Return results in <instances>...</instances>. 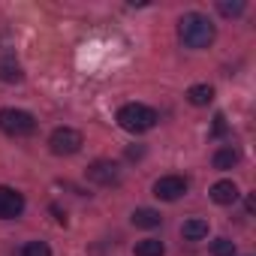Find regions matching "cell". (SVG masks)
Here are the masks:
<instances>
[{
	"mask_svg": "<svg viewBox=\"0 0 256 256\" xmlns=\"http://www.w3.org/2000/svg\"><path fill=\"white\" fill-rule=\"evenodd\" d=\"M118 124L126 133H148L157 124V112L151 106H142V102H126L118 112Z\"/></svg>",
	"mask_w": 256,
	"mask_h": 256,
	"instance_id": "obj_2",
	"label": "cell"
},
{
	"mask_svg": "<svg viewBox=\"0 0 256 256\" xmlns=\"http://www.w3.org/2000/svg\"><path fill=\"white\" fill-rule=\"evenodd\" d=\"M24 78V72H22V66H18V60H16V54L12 52H0V82H6V84H16V82H22Z\"/></svg>",
	"mask_w": 256,
	"mask_h": 256,
	"instance_id": "obj_8",
	"label": "cell"
},
{
	"mask_svg": "<svg viewBox=\"0 0 256 256\" xmlns=\"http://www.w3.org/2000/svg\"><path fill=\"white\" fill-rule=\"evenodd\" d=\"M211 256H235V244L229 238H214L211 241Z\"/></svg>",
	"mask_w": 256,
	"mask_h": 256,
	"instance_id": "obj_15",
	"label": "cell"
},
{
	"mask_svg": "<svg viewBox=\"0 0 256 256\" xmlns=\"http://www.w3.org/2000/svg\"><path fill=\"white\" fill-rule=\"evenodd\" d=\"M166 253V247H163V241H157V238H142V241H136V256H163Z\"/></svg>",
	"mask_w": 256,
	"mask_h": 256,
	"instance_id": "obj_13",
	"label": "cell"
},
{
	"mask_svg": "<svg viewBox=\"0 0 256 256\" xmlns=\"http://www.w3.org/2000/svg\"><path fill=\"white\" fill-rule=\"evenodd\" d=\"M22 256H52V247L46 241H28L22 247Z\"/></svg>",
	"mask_w": 256,
	"mask_h": 256,
	"instance_id": "obj_16",
	"label": "cell"
},
{
	"mask_svg": "<svg viewBox=\"0 0 256 256\" xmlns=\"http://www.w3.org/2000/svg\"><path fill=\"white\" fill-rule=\"evenodd\" d=\"M178 36L187 48H208L217 36L214 30V22L202 12H187L181 22H178Z\"/></svg>",
	"mask_w": 256,
	"mask_h": 256,
	"instance_id": "obj_1",
	"label": "cell"
},
{
	"mask_svg": "<svg viewBox=\"0 0 256 256\" xmlns=\"http://www.w3.org/2000/svg\"><path fill=\"white\" fill-rule=\"evenodd\" d=\"M214 133H217V136H220V133H226V118H223V114H217V118H214Z\"/></svg>",
	"mask_w": 256,
	"mask_h": 256,
	"instance_id": "obj_18",
	"label": "cell"
},
{
	"mask_svg": "<svg viewBox=\"0 0 256 256\" xmlns=\"http://www.w3.org/2000/svg\"><path fill=\"white\" fill-rule=\"evenodd\" d=\"M82 145H84V139H82L78 130H72V126H58V130L48 136V148H52V154H58V157H70V154H76Z\"/></svg>",
	"mask_w": 256,
	"mask_h": 256,
	"instance_id": "obj_4",
	"label": "cell"
},
{
	"mask_svg": "<svg viewBox=\"0 0 256 256\" xmlns=\"http://www.w3.org/2000/svg\"><path fill=\"white\" fill-rule=\"evenodd\" d=\"M238 187H235V181H217V184H211V199L217 202V205H232V202H238Z\"/></svg>",
	"mask_w": 256,
	"mask_h": 256,
	"instance_id": "obj_9",
	"label": "cell"
},
{
	"mask_svg": "<svg viewBox=\"0 0 256 256\" xmlns=\"http://www.w3.org/2000/svg\"><path fill=\"white\" fill-rule=\"evenodd\" d=\"M187 100H190V106H208L214 100V88L211 84H193L187 90Z\"/></svg>",
	"mask_w": 256,
	"mask_h": 256,
	"instance_id": "obj_12",
	"label": "cell"
},
{
	"mask_svg": "<svg viewBox=\"0 0 256 256\" xmlns=\"http://www.w3.org/2000/svg\"><path fill=\"white\" fill-rule=\"evenodd\" d=\"M52 214H54V220H58L60 226H66V214H64V211H60L58 205H52Z\"/></svg>",
	"mask_w": 256,
	"mask_h": 256,
	"instance_id": "obj_20",
	"label": "cell"
},
{
	"mask_svg": "<svg viewBox=\"0 0 256 256\" xmlns=\"http://www.w3.org/2000/svg\"><path fill=\"white\" fill-rule=\"evenodd\" d=\"M88 178L94 181V184H114L118 181V163H112V160H94L90 166H88Z\"/></svg>",
	"mask_w": 256,
	"mask_h": 256,
	"instance_id": "obj_7",
	"label": "cell"
},
{
	"mask_svg": "<svg viewBox=\"0 0 256 256\" xmlns=\"http://www.w3.org/2000/svg\"><path fill=\"white\" fill-rule=\"evenodd\" d=\"M24 211V196L12 187H0V220H12Z\"/></svg>",
	"mask_w": 256,
	"mask_h": 256,
	"instance_id": "obj_6",
	"label": "cell"
},
{
	"mask_svg": "<svg viewBox=\"0 0 256 256\" xmlns=\"http://www.w3.org/2000/svg\"><path fill=\"white\" fill-rule=\"evenodd\" d=\"M217 10H220L226 18H232V16H241V12H244V4H241V0H232V4H229V0H223V4H217Z\"/></svg>",
	"mask_w": 256,
	"mask_h": 256,
	"instance_id": "obj_17",
	"label": "cell"
},
{
	"mask_svg": "<svg viewBox=\"0 0 256 256\" xmlns=\"http://www.w3.org/2000/svg\"><path fill=\"white\" fill-rule=\"evenodd\" d=\"M160 211H154V208H136L133 211V226H139V229H154V226H160Z\"/></svg>",
	"mask_w": 256,
	"mask_h": 256,
	"instance_id": "obj_10",
	"label": "cell"
},
{
	"mask_svg": "<svg viewBox=\"0 0 256 256\" xmlns=\"http://www.w3.org/2000/svg\"><path fill=\"white\" fill-rule=\"evenodd\" d=\"M142 154H145V148H142V145H136V148H126V157H130V160H139Z\"/></svg>",
	"mask_w": 256,
	"mask_h": 256,
	"instance_id": "obj_19",
	"label": "cell"
},
{
	"mask_svg": "<svg viewBox=\"0 0 256 256\" xmlns=\"http://www.w3.org/2000/svg\"><path fill=\"white\" fill-rule=\"evenodd\" d=\"M235 163H238V151H235V148H220V151L214 154V169H220V172L232 169Z\"/></svg>",
	"mask_w": 256,
	"mask_h": 256,
	"instance_id": "obj_14",
	"label": "cell"
},
{
	"mask_svg": "<svg viewBox=\"0 0 256 256\" xmlns=\"http://www.w3.org/2000/svg\"><path fill=\"white\" fill-rule=\"evenodd\" d=\"M181 235H184L187 241H202V238L208 235V220H202V217L187 220V223L181 226Z\"/></svg>",
	"mask_w": 256,
	"mask_h": 256,
	"instance_id": "obj_11",
	"label": "cell"
},
{
	"mask_svg": "<svg viewBox=\"0 0 256 256\" xmlns=\"http://www.w3.org/2000/svg\"><path fill=\"white\" fill-rule=\"evenodd\" d=\"M0 130L6 136H30L36 133V118L22 108H0Z\"/></svg>",
	"mask_w": 256,
	"mask_h": 256,
	"instance_id": "obj_3",
	"label": "cell"
},
{
	"mask_svg": "<svg viewBox=\"0 0 256 256\" xmlns=\"http://www.w3.org/2000/svg\"><path fill=\"white\" fill-rule=\"evenodd\" d=\"M187 193V181L181 175H163L157 184H154V196L163 199V202H175Z\"/></svg>",
	"mask_w": 256,
	"mask_h": 256,
	"instance_id": "obj_5",
	"label": "cell"
}]
</instances>
